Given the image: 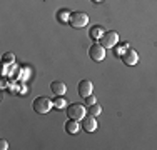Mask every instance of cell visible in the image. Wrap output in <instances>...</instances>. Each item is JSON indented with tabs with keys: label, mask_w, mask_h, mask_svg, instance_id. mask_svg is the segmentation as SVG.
Returning a JSON list of instances; mask_svg holds the SVG:
<instances>
[{
	"label": "cell",
	"mask_w": 157,
	"mask_h": 150,
	"mask_svg": "<svg viewBox=\"0 0 157 150\" xmlns=\"http://www.w3.org/2000/svg\"><path fill=\"white\" fill-rule=\"evenodd\" d=\"M32 107H33V110H35L37 114L45 115V114H48V112H50V108L54 107V102H52L48 97H37V99L33 100Z\"/></svg>",
	"instance_id": "1"
},
{
	"label": "cell",
	"mask_w": 157,
	"mask_h": 150,
	"mask_svg": "<svg viewBox=\"0 0 157 150\" xmlns=\"http://www.w3.org/2000/svg\"><path fill=\"white\" fill-rule=\"evenodd\" d=\"M85 115H87V110L82 103H72L67 107V117L69 118H74V120H84Z\"/></svg>",
	"instance_id": "2"
},
{
	"label": "cell",
	"mask_w": 157,
	"mask_h": 150,
	"mask_svg": "<svg viewBox=\"0 0 157 150\" xmlns=\"http://www.w3.org/2000/svg\"><path fill=\"white\" fill-rule=\"evenodd\" d=\"M100 45H104L105 48H114L119 43V33L115 30H109V32H104V35L99 40Z\"/></svg>",
	"instance_id": "3"
},
{
	"label": "cell",
	"mask_w": 157,
	"mask_h": 150,
	"mask_svg": "<svg viewBox=\"0 0 157 150\" xmlns=\"http://www.w3.org/2000/svg\"><path fill=\"white\" fill-rule=\"evenodd\" d=\"M69 24H70V27H74V28H82L89 24V15L85 12H72Z\"/></svg>",
	"instance_id": "4"
},
{
	"label": "cell",
	"mask_w": 157,
	"mask_h": 150,
	"mask_svg": "<svg viewBox=\"0 0 157 150\" xmlns=\"http://www.w3.org/2000/svg\"><path fill=\"white\" fill-rule=\"evenodd\" d=\"M89 55H90V58L95 60V62H102V60L105 58V47L100 45V43L90 45V48H89Z\"/></svg>",
	"instance_id": "5"
},
{
	"label": "cell",
	"mask_w": 157,
	"mask_h": 150,
	"mask_svg": "<svg viewBox=\"0 0 157 150\" xmlns=\"http://www.w3.org/2000/svg\"><path fill=\"white\" fill-rule=\"evenodd\" d=\"M121 58H122V62H124V65L134 67V65H137V62H139V54H137L134 48H127Z\"/></svg>",
	"instance_id": "6"
},
{
	"label": "cell",
	"mask_w": 157,
	"mask_h": 150,
	"mask_svg": "<svg viewBox=\"0 0 157 150\" xmlns=\"http://www.w3.org/2000/svg\"><path fill=\"white\" fill-rule=\"evenodd\" d=\"M92 90H94V84H92L90 80H80L78 82V85H77V92H78V95L80 97H89V95H92Z\"/></svg>",
	"instance_id": "7"
},
{
	"label": "cell",
	"mask_w": 157,
	"mask_h": 150,
	"mask_svg": "<svg viewBox=\"0 0 157 150\" xmlns=\"http://www.w3.org/2000/svg\"><path fill=\"white\" fill-rule=\"evenodd\" d=\"M97 127L99 125H97V120H95L94 115H89V117L85 115V118L82 120V129H84L87 133H92V132L97 130Z\"/></svg>",
	"instance_id": "8"
},
{
	"label": "cell",
	"mask_w": 157,
	"mask_h": 150,
	"mask_svg": "<svg viewBox=\"0 0 157 150\" xmlns=\"http://www.w3.org/2000/svg\"><path fill=\"white\" fill-rule=\"evenodd\" d=\"M50 90H52V93H54L55 97H63L67 93V85L60 80H54L50 84Z\"/></svg>",
	"instance_id": "9"
},
{
	"label": "cell",
	"mask_w": 157,
	"mask_h": 150,
	"mask_svg": "<svg viewBox=\"0 0 157 150\" xmlns=\"http://www.w3.org/2000/svg\"><path fill=\"white\" fill-rule=\"evenodd\" d=\"M63 129H65V132H67V133H70V135H77L78 132H80V125H78V120H74V118L67 120L65 125H63Z\"/></svg>",
	"instance_id": "10"
},
{
	"label": "cell",
	"mask_w": 157,
	"mask_h": 150,
	"mask_svg": "<svg viewBox=\"0 0 157 150\" xmlns=\"http://www.w3.org/2000/svg\"><path fill=\"white\" fill-rule=\"evenodd\" d=\"M70 15H72V12L67 9H60L57 12V20L60 22V24H67V22H70Z\"/></svg>",
	"instance_id": "11"
},
{
	"label": "cell",
	"mask_w": 157,
	"mask_h": 150,
	"mask_svg": "<svg viewBox=\"0 0 157 150\" xmlns=\"http://www.w3.org/2000/svg\"><path fill=\"white\" fill-rule=\"evenodd\" d=\"M90 39L94 40H100V37L104 35V27H100V25H94V27H90Z\"/></svg>",
	"instance_id": "12"
},
{
	"label": "cell",
	"mask_w": 157,
	"mask_h": 150,
	"mask_svg": "<svg viewBox=\"0 0 157 150\" xmlns=\"http://www.w3.org/2000/svg\"><path fill=\"white\" fill-rule=\"evenodd\" d=\"M69 105H67V100H65V95L63 97H57V99L54 100V108H57V110H63V108H67Z\"/></svg>",
	"instance_id": "13"
},
{
	"label": "cell",
	"mask_w": 157,
	"mask_h": 150,
	"mask_svg": "<svg viewBox=\"0 0 157 150\" xmlns=\"http://www.w3.org/2000/svg\"><path fill=\"white\" fill-rule=\"evenodd\" d=\"M102 114V107H100L99 103H94V105H89V115H94V117H97V115Z\"/></svg>",
	"instance_id": "14"
},
{
	"label": "cell",
	"mask_w": 157,
	"mask_h": 150,
	"mask_svg": "<svg viewBox=\"0 0 157 150\" xmlns=\"http://www.w3.org/2000/svg\"><path fill=\"white\" fill-rule=\"evenodd\" d=\"M114 48H115V57H117V55H121V57H122V55H124V52L129 48V45H127V43H117Z\"/></svg>",
	"instance_id": "15"
},
{
	"label": "cell",
	"mask_w": 157,
	"mask_h": 150,
	"mask_svg": "<svg viewBox=\"0 0 157 150\" xmlns=\"http://www.w3.org/2000/svg\"><path fill=\"white\" fill-rule=\"evenodd\" d=\"M3 63H13V60H15V55L12 54V52H7V54H3Z\"/></svg>",
	"instance_id": "16"
},
{
	"label": "cell",
	"mask_w": 157,
	"mask_h": 150,
	"mask_svg": "<svg viewBox=\"0 0 157 150\" xmlns=\"http://www.w3.org/2000/svg\"><path fill=\"white\" fill-rule=\"evenodd\" d=\"M85 103H87V107L89 105H94V103H97V99L94 95H89V97H85Z\"/></svg>",
	"instance_id": "17"
},
{
	"label": "cell",
	"mask_w": 157,
	"mask_h": 150,
	"mask_svg": "<svg viewBox=\"0 0 157 150\" xmlns=\"http://www.w3.org/2000/svg\"><path fill=\"white\" fill-rule=\"evenodd\" d=\"M0 148H2V150H7V148H9V144H7V140H0Z\"/></svg>",
	"instance_id": "18"
},
{
	"label": "cell",
	"mask_w": 157,
	"mask_h": 150,
	"mask_svg": "<svg viewBox=\"0 0 157 150\" xmlns=\"http://www.w3.org/2000/svg\"><path fill=\"white\" fill-rule=\"evenodd\" d=\"M94 3H100V2H104V0H92Z\"/></svg>",
	"instance_id": "19"
}]
</instances>
